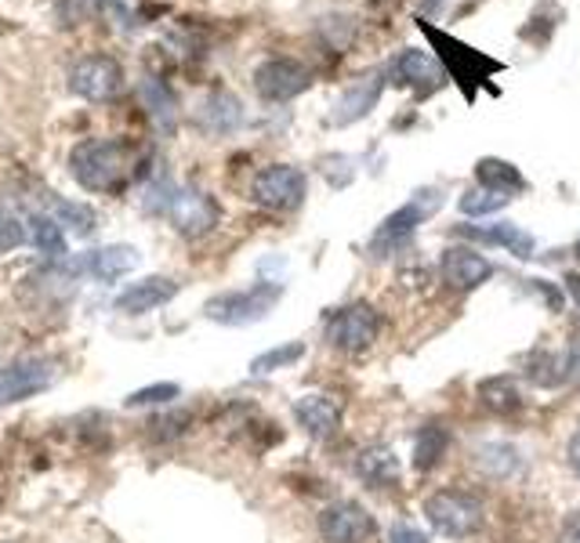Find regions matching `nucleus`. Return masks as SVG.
<instances>
[{
	"label": "nucleus",
	"mask_w": 580,
	"mask_h": 543,
	"mask_svg": "<svg viewBox=\"0 0 580 543\" xmlns=\"http://www.w3.org/2000/svg\"><path fill=\"white\" fill-rule=\"evenodd\" d=\"M135 149L121 138H84L70 152V174L84 192L113 195L131 181Z\"/></svg>",
	"instance_id": "f257e3e1"
},
{
	"label": "nucleus",
	"mask_w": 580,
	"mask_h": 543,
	"mask_svg": "<svg viewBox=\"0 0 580 543\" xmlns=\"http://www.w3.org/2000/svg\"><path fill=\"white\" fill-rule=\"evenodd\" d=\"M417 26H421L425 37L432 40L436 59H439V65H443V73L454 76V80L465 87L468 98H476V87H479L482 80H490L493 73L504 70L497 59H487L482 51H476V48H468V43L454 40V37H450V33H443V29H436L432 22L421 18Z\"/></svg>",
	"instance_id": "f03ea898"
},
{
	"label": "nucleus",
	"mask_w": 580,
	"mask_h": 543,
	"mask_svg": "<svg viewBox=\"0 0 580 543\" xmlns=\"http://www.w3.org/2000/svg\"><path fill=\"white\" fill-rule=\"evenodd\" d=\"M425 515L439 532H443V536L468 540L482 529L487 510H482V500L465 493V489H443V493L425 500Z\"/></svg>",
	"instance_id": "7ed1b4c3"
},
{
	"label": "nucleus",
	"mask_w": 580,
	"mask_h": 543,
	"mask_svg": "<svg viewBox=\"0 0 580 543\" xmlns=\"http://www.w3.org/2000/svg\"><path fill=\"white\" fill-rule=\"evenodd\" d=\"M279 298H283V287H276V282H254V287H247V290H229V293L211 298L207 301V319L222 323V326L257 323L276 308Z\"/></svg>",
	"instance_id": "20e7f679"
},
{
	"label": "nucleus",
	"mask_w": 580,
	"mask_h": 543,
	"mask_svg": "<svg viewBox=\"0 0 580 543\" xmlns=\"http://www.w3.org/2000/svg\"><path fill=\"white\" fill-rule=\"evenodd\" d=\"M305 189H308V181L298 167H290V163H268V167L254 174L251 200L257 206H265V211L287 214L305 203Z\"/></svg>",
	"instance_id": "39448f33"
},
{
	"label": "nucleus",
	"mask_w": 580,
	"mask_h": 543,
	"mask_svg": "<svg viewBox=\"0 0 580 543\" xmlns=\"http://www.w3.org/2000/svg\"><path fill=\"white\" fill-rule=\"evenodd\" d=\"M381 333V315L370 304H345V308L330 312L324 326V337L338 352H367Z\"/></svg>",
	"instance_id": "423d86ee"
},
{
	"label": "nucleus",
	"mask_w": 580,
	"mask_h": 543,
	"mask_svg": "<svg viewBox=\"0 0 580 543\" xmlns=\"http://www.w3.org/2000/svg\"><path fill=\"white\" fill-rule=\"evenodd\" d=\"M70 91L84 102H113L124 91V65L110 54H88L73 65Z\"/></svg>",
	"instance_id": "0eeeda50"
},
{
	"label": "nucleus",
	"mask_w": 580,
	"mask_h": 543,
	"mask_svg": "<svg viewBox=\"0 0 580 543\" xmlns=\"http://www.w3.org/2000/svg\"><path fill=\"white\" fill-rule=\"evenodd\" d=\"M167 222L175 225L178 236L186 239H200L207 236L214 225H218L222 217V206L214 200L211 192L203 189H175L171 192V203H167Z\"/></svg>",
	"instance_id": "6e6552de"
},
{
	"label": "nucleus",
	"mask_w": 580,
	"mask_h": 543,
	"mask_svg": "<svg viewBox=\"0 0 580 543\" xmlns=\"http://www.w3.org/2000/svg\"><path fill=\"white\" fill-rule=\"evenodd\" d=\"M313 87V73L298 59H268L254 70V91L265 102H290Z\"/></svg>",
	"instance_id": "1a4fd4ad"
},
{
	"label": "nucleus",
	"mask_w": 580,
	"mask_h": 543,
	"mask_svg": "<svg viewBox=\"0 0 580 543\" xmlns=\"http://www.w3.org/2000/svg\"><path fill=\"white\" fill-rule=\"evenodd\" d=\"M374 518L370 510L356 504V500H338V504L324 507L319 515V536L324 543H367L374 536Z\"/></svg>",
	"instance_id": "9d476101"
},
{
	"label": "nucleus",
	"mask_w": 580,
	"mask_h": 543,
	"mask_svg": "<svg viewBox=\"0 0 580 543\" xmlns=\"http://www.w3.org/2000/svg\"><path fill=\"white\" fill-rule=\"evenodd\" d=\"M48 384H51L48 358H18V363H12L0 374V406L34 399L37 391H45Z\"/></svg>",
	"instance_id": "9b49d317"
},
{
	"label": "nucleus",
	"mask_w": 580,
	"mask_h": 543,
	"mask_svg": "<svg viewBox=\"0 0 580 543\" xmlns=\"http://www.w3.org/2000/svg\"><path fill=\"white\" fill-rule=\"evenodd\" d=\"M425 195H428V192H417V200L403 203L400 211L384 217V225L378 228V236H374V250H378V254H381V250L400 247L403 239L414 236V228L421 225L428 214H436V206L443 203V200H439V192H432V200H428V203H425Z\"/></svg>",
	"instance_id": "f8f14e48"
},
{
	"label": "nucleus",
	"mask_w": 580,
	"mask_h": 543,
	"mask_svg": "<svg viewBox=\"0 0 580 543\" xmlns=\"http://www.w3.org/2000/svg\"><path fill=\"white\" fill-rule=\"evenodd\" d=\"M178 298V282L167 279V276H149V279H138L131 287H124L116 293V312L121 315H146V312H156L164 308L167 301Z\"/></svg>",
	"instance_id": "ddd939ff"
},
{
	"label": "nucleus",
	"mask_w": 580,
	"mask_h": 543,
	"mask_svg": "<svg viewBox=\"0 0 580 543\" xmlns=\"http://www.w3.org/2000/svg\"><path fill=\"white\" fill-rule=\"evenodd\" d=\"M381 91H384L381 73H367V76H360V80H352V84L345 87V94H341L338 102H335L330 124H338V127L356 124V119H363L374 105H378Z\"/></svg>",
	"instance_id": "4468645a"
},
{
	"label": "nucleus",
	"mask_w": 580,
	"mask_h": 543,
	"mask_svg": "<svg viewBox=\"0 0 580 543\" xmlns=\"http://www.w3.org/2000/svg\"><path fill=\"white\" fill-rule=\"evenodd\" d=\"M443 76L446 73H443V65H439V59L417 48H406L400 59L392 62V80L403 87H417V91H436V87L443 84Z\"/></svg>",
	"instance_id": "2eb2a0df"
},
{
	"label": "nucleus",
	"mask_w": 580,
	"mask_h": 543,
	"mask_svg": "<svg viewBox=\"0 0 580 543\" xmlns=\"http://www.w3.org/2000/svg\"><path fill=\"white\" fill-rule=\"evenodd\" d=\"M490 261L479 254V250L468 247H450L443 254V279L454 290H476L490 279Z\"/></svg>",
	"instance_id": "dca6fc26"
},
{
	"label": "nucleus",
	"mask_w": 580,
	"mask_h": 543,
	"mask_svg": "<svg viewBox=\"0 0 580 543\" xmlns=\"http://www.w3.org/2000/svg\"><path fill=\"white\" fill-rule=\"evenodd\" d=\"M294 417L308 439H330L341 424V402L330 395H302L294 402Z\"/></svg>",
	"instance_id": "f3484780"
},
{
	"label": "nucleus",
	"mask_w": 580,
	"mask_h": 543,
	"mask_svg": "<svg viewBox=\"0 0 580 543\" xmlns=\"http://www.w3.org/2000/svg\"><path fill=\"white\" fill-rule=\"evenodd\" d=\"M138 265V250L135 247H102L84 254L80 261H73V272H88L99 282H116Z\"/></svg>",
	"instance_id": "a211bd4d"
},
{
	"label": "nucleus",
	"mask_w": 580,
	"mask_h": 543,
	"mask_svg": "<svg viewBox=\"0 0 580 543\" xmlns=\"http://www.w3.org/2000/svg\"><path fill=\"white\" fill-rule=\"evenodd\" d=\"M356 475L374 489L395 485L400 482V460H395V453L389 445H367V450L356 456Z\"/></svg>",
	"instance_id": "6ab92c4d"
},
{
	"label": "nucleus",
	"mask_w": 580,
	"mask_h": 543,
	"mask_svg": "<svg viewBox=\"0 0 580 543\" xmlns=\"http://www.w3.org/2000/svg\"><path fill=\"white\" fill-rule=\"evenodd\" d=\"M479 402L487 409L501 413V417H512V413L522 409V391L508 374H501V377L482 380V384H479Z\"/></svg>",
	"instance_id": "aec40b11"
},
{
	"label": "nucleus",
	"mask_w": 580,
	"mask_h": 543,
	"mask_svg": "<svg viewBox=\"0 0 580 543\" xmlns=\"http://www.w3.org/2000/svg\"><path fill=\"white\" fill-rule=\"evenodd\" d=\"M476 464H479V471L490 478H512V475H519L522 456L508 442H482L476 450Z\"/></svg>",
	"instance_id": "412c9836"
},
{
	"label": "nucleus",
	"mask_w": 580,
	"mask_h": 543,
	"mask_svg": "<svg viewBox=\"0 0 580 543\" xmlns=\"http://www.w3.org/2000/svg\"><path fill=\"white\" fill-rule=\"evenodd\" d=\"M450 450V431L443 424H425L421 434H417V445H414V467L417 471H432V467L443 460Z\"/></svg>",
	"instance_id": "4be33fe9"
},
{
	"label": "nucleus",
	"mask_w": 580,
	"mask_h": 543,
	"mask_svg": "<svg viewBox=\"0 0 580 543\" xmlns=\"http://www.w3.org/2000/svg\"><path fill=\"white\" fill-rule=\"evenodd\" d=\"M29 243L37 247V254L45 257H62L66 254V228H62L55 217L48 214H34L29 217Z\"/></svg>",
	"instance_id": "5701e85b"
},
{
	"label": "nucleus",
	"mask_w": 580,
	"mask_h": 543,
	"mask_svg": "<svg viewBox=\"0 0 580 543\" xmlns=\"http://www.w3.org/2000/svg\"><path fill=\"white\" fill-rule=\"evenodd\" d=\"M476 178H479L482 189H501V192H519V189H526L519 167H512V163H504V160H497V156L479 160V163H476Z\"/></svg>",
	"instance_id": "b1692460"
},
{
	"label": "nucleus",
	"mask_w": 580,
	"mask_h": 543,
	"mask_svg": "<svg viewBox=\"0 0 580 543\" xmlns=\"http://www.w3.org/2000/svg\"><path fill=\"white\" fill-rule=\"evenodd\" d=\"M468 232V228H465ZM468 236H479V239H487V243H501L504 250H512L515 257H533V250H537V243H533V236L526 232V228H519V225H512V222H501V225H493V228H487V232H468Z\"/></svg>",
	"instance_id": "393cba45"
},
{
	"label": "nucleus",
	"mask_w": 580,
	"mask_h": 543,
	"mask_svg": "<svg viewBox=\"0 0 580 543\" xmlns=\"http://www.w3.org/2000/svg\"><path fill=\"white\" fill-rule=\"evenodd\" d=\"M240 119H243V105L236 102L232 94H214L207 102V109H203L200 124L207 130H214V135H225V130H232Z\"/></svg>",
	"instance_id": "a878e982"
},
{
	"label": "nucleus",
	"mask_w": 580,
	"mask_h": 543,
	"mask_svg": "<svg viewBox=\"0 0 580 543\" xmlns=\"http://www.w3.org/2000/svg\"><path fill=\"white\" fill-rule=\"evenodd\" d=\"M51 206H55V222L66 228V232L73 236H91L94 232V211L88 203H73V200H51Z\"/></svg>",
	"instance_id": "bb28decb"
},
{
	"label": "nucleus",
	"mask_w": 580,
	"mask_h": 543,
	"mask_svg": "<svg viewBox=\"0 0 580 543\" xmlns=\"http://www.w3.org/2000/svg\"><path fill=\"white\" fill-rule=\"evenodd\" d=\"M142 102L149 105V116H153L160 127L175 124L178 102H175V94H171L160 80H142Z\"/></svg>",
	"instance_id": "cd10ccee"
},
{
	"label": "nucleus",
	"mask_w": 580,
	"mask_h": 543,
	"mask_svg": "<svg viewBox=\"0 0 580 543\" xmlns=\"http://www.w3.org/2000/svg\"><path fill=\"white\" fill-rule=\"evenodd\" d=\"M508 203H512V192H501V189H471L461 195V211L465 214H493Z\"/></svg>",
	"instance_id": "c85d7f7f"
},
{
	"label": "nucleus",
	"mask_w": 580,
	"mask_h": 543,
	"mask_svg": "<svg viewBox=\"0 0 580 543\" xmlns=\"http://www.w3.org/2000/svg\"><path fill=\"white\" fill-rule=\"evenodd\" d=\"M305 355V344H283V348H273V352L257 355L251 363V374H273V369H283L290 363H298V358Z\"/></svg>",
	"instance_id": "c756f323"
},
{
	"label": "nucleus",
	"mask_w": 580,
	"mask_h": 543,
	"mask_svg": "<svg viewBox=\"0 0 580 543\" xmlns=\"http://www.w3.org/2000/svg\"><path fill=\"white\" fill-rule=\"evenodd\" d=\"M26 225L18 222V217L12 211H4L0 206V254H12V250H18L26 243Z\"/></svg>",
	"instance_id": "7c9ffc66"
},
{
	"label": "nucleus",
	"mask_w": 580,
	"mask_h": 543,
	"mask_svg": "<svg viewBox=\"0 0 580 543\" xmlns=\"http://www.w3.org/2000/svg\"><path fill=\"white\" fill-rule=\"evenodd\" d=\"M181 391L178 384H149L142 391H135V395H127V406L131 409H142V406H164V402L178 399Z\"/></svg>",
	"instance_id": "2f4dec72"
},
{
	"label": "nucleus",
	"mask_w": 580,
	"mask_h": 543,
	"mask_svg": "<svg viewBox=\"0 0 580 543\" xmlns=\"http://www.w3.org/2000/svg\"><path fill=\"white\" fill-rule=\"evenodd\" d=\"M189 424H192L189 413H164V417L149 420V434L153 439H178V434L189 431Z\"/></svg>",
	"instance_id": "473e14b6"
},
{
	"label": "nucleus",
	"mask_w": 580,
	"mask_h": 543,
	"mask_svg": "<svg viewBox=\"0 0 580 543\" xmlns=\"http://www.w3.org/2000/svg\"><path fill=\"white\" fill-rule=\"evenodd\" d=\"M392 543H428V540H425L421 529H414V526H395V529H392Z\"/></svg>",
	"instance_id": "72a5a7b5"
},
{
	"label": "nucleus",
	"mask_w": 580,
	"mask_h": 543,
	"mask_svg": "<svg viewBox=\"0 0 580 543\" xmlns=\"http://www.w3.org/2000/svg\"><path fill=\"white\" fill-rule=\"evenodd\" d=\"M558 543H580V515H573L558 532Z\"/></svg>",
	"instance_id": "f704fd0d"
},
{
	"label": "nucleus",
	"mask_w": 580,
	"mask_h": 543,
	"mask_svg": "<svg viewBox=\"0 0 580 543\" xmlns=\"http://www.w3.org/2000/svg\"><path fill=\"white\" fill-rule=\"evenodd\" d=\"M566 453H569V464H573V471L580 475V431L573 434V439H569V450Z\"/></svg>",
	"instance_id": "c9c22d12"
},
{
	"label": "nucleus",
	"mask_w": 580,
	"mask_h": 543,
	"mask_svg": "<svg viewBox=\"0 0 580 543\" xmlns=\"http://www.w3.org/2000/svg\"><path fill=\"white\" fill-rule=\"evenodd\" d=\"M566 290L573 293V301L580 304V276H569V279H566Z\"/></svg>",
	"instance_id": "e433bc0d"
}]
</instances>
